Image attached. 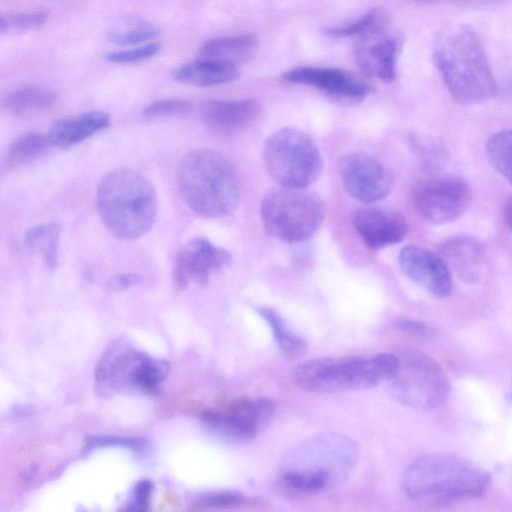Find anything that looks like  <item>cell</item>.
Here are the masks:
<instances>
[{
	"label": "cell",
	"instance_id": "e0dca14e",
	"mask_svg": "<svg viewBox=\"0 0 512 512\" xmlns=\"http://www.w3.org/2000/svg\"><path fill=\"white\" fill-rule=\"evenodd\" d=\"M352 224L364 243L372 249L397 244L408 231L406 220L400 213L378 207L356 210Z\"/></svg>",
	"mask_w": 512,
	"mask_h": 512
},
{
	"label": "cell",
	"instance_id": "ab89813d",
	"mask_svg": "<svg viewBox=\"0 0 512 512\" xmlns=\"http://www.w3.org/2000/svg\"><path fill=\"white\" fill-rule=\"evenodd\" d=\"M505 218L509 228L512 231V198L506 204Z\"/></svg>",
	"mask_w": 512,
	"mask_h": 512
},
{
	"label": "cell",
	"instance_id": "60d3db41",
	"mask_svg": "<svg viewBox=\"0 0 512 512\" xmlns=\"http://www.w3.org/2000/svg\"><path fill=\"white\" fill-rule=\"evenodd\" d=\"M461 1L468 2V3H478V4H481V3H495V2H498V1H502V0H461Z\"/></svg>",
	"mask_w": 512,
	"mask_h": 512
},
{
	"label": "cell",
	"instance_id": "f546056e",
	"mask_svg": "<svg viewBox=\"0 0 512 512\" xmlns=\"http://www.w3.org/2000/svg\"><path fill=\"white\" fill-rule=\"evenodd\" d=\"M160 50L159 42H148L135 48L109 52L105 58L107 61L117 64L137 63L154 57Z\"/></svg>",
	"mask_w": 512,
	"mask_h": 512
},
{
	"label": "cell",
	"instance_id": "52a82bcc",
	"mask_svg": "<svg viewBox=\"0 0 512 512\" xmlns=\"http://www.w3.org/2000/svg\"><path fill=\"white\" fill-rule=\"evenodd\" d=\"M169 364L118 339L103 353L95 370L97 392L103 397L121 393L153 394L165 379Z\"/></svg>",
	"mask_w": 512,
	"mask_h": 512
},
{
	"label": "cell",
	"instance_id": "b9f144b4",
	"mask_svg": "<svg viewBox=\"0 0 512 512\" xmlns=\"http://www.w3.org/2000/svg\"><path fill=\"white\" fill-rule=\"evenodd\" d=\"M506 398H507V401H509L510 403H512V384H511V387H510V389H509V391H508V393H507Z\"/></svg>",
	"mask_w": 512,
	"mask_h": 512
},
{
	"label": "cell",
	"instance_id": "7a4b0ae2",
	"mask_svg": "<svg viewBox=\"0 0 512 512\" xmlns=\"http://www.w3.org/2000/svg\"><path fill=\"white\" fill-rule=\"evenodd\" d=\"M490 482L489 473L470 460L431 453L418 457L406 467L401 487L414 502L443 506L481 496Z\"/></svg>",
	"mask_w": 512,
	"mask_h": 512
},
{
	"label": "cell",
	"instance_id": "ba28073f",
	"mask_svg": "<svg viewBox=\"0 0 512 512\" xmlns=\"http://www.w3.org/2000/svg\"><path fill=\"white\" fill-rule=\"evenodd\" d=\"M261 217L266 231L273 237L299 243L319 230L325 206L321 198L307 188L279 186L263 197Z\"/></svg>",
	"mask_w": 512,
	"mask_h": 512
},
{
	"label": "cell",
	"instance_id": "d6a6232c",
	"mask_svg": "<svg viewBox=\"0 0 512 512\" xmlns=\"http://www.w3.org/2000/svg\"><path fill=\"white\" fill-rule=\"evenodd\" d=\"M190 103L179 98L159 100L149 104L143 110L146 119H157L168 116L182 115L188 112Z\"/></svg>",
	"mask_w": 512,
	"mask_h": 512
},
{
	"label": "cell",
	"instance_id": "cb8c5ba5",
	"mask_svg": "<svg viewBox=\"0 0 512 512\" xmlns=\"http://www.w3.org/2000/svg\"><path fill=\"white\" fill-rule=\"evenodd\" d=\"M61 230V224L50 222L31 228L24 237L26 248L40 255L50 271H54L58 264Z\"/></svg>",
	"mask_w": 512,
	"mask_h": 512
},
{
	"label": "cell",
	"instance_id": "5b68a950",
	"mask_svg": "<svg viewBox=\"0 0 512 512\" xmlns=\"http://www.w3.org/2000/svg\"><path fill=\"white\" fill-rule=\"evenodd\" d=\"M177 178L183 200L199 216L224 217L239 204L241 191L235 170L214 150L201 148L186 154Z\"/></svg>",
	"mask_w": 512,
	"mask_h": 512
},
{
	"label": "cell",
	"instance_id": "d6986e66",
	"mask_svg": "<svg viewBox=\"0 0 512 512\" xmlns=\"http://www.w3.org/2000/svg\"><path fill=\"white\" fill-rule=\"evenodd\" d=\"M259 111V103L254 99L211 100L202 105L201 117L213 130L232 132L250 125Z\"/></svg>",
	"mask_w": 512,
	"mask_h": 512
},
{
	"label": "cell",
	"instance_id": "5bb4252c",
	"mask_svg": "<svg viewBox=\"0 0 512 512\" xmlns=\"http://www.w3.org/2000/svg\"><path fill=\"white\" fill-rule=\"evenodd\" d=\"M232 260L231 254L206 238L188 241L178 252L173 266V278L179 288L193 283L207 284L211 276L225 268Z\"/></svg>",
	"mask_w": 512,
	"mask_h": 512
},
{
	"label": "cell",
	"instance_id": "f1b7e54d",
	"mask_svg": "<svg viewBox=\"0 0 512 512\" xmlns=\"http://www.w3.org/2000/svg\"><path fill=\"white\" fill-rule=\"evenodd\" d=\"M160 29L148 22H131L111 28L107 39L119 46L139 45L156 39Z\"/></svg>",
	"mask_w": 512,
	"mask_h": 512
},
{
	"label": "cell",
	"instance_id": "7c38bea8",
	"mask_svg": "<svg viewBox=\"0 0 512 512\" xmlns=\"http://www.w3.org/2000/svg\"><path fill=\"white\" fill-rule=\"evenodd\" d=\"M418 213L428 222L442 225L458 219L468 208L471 190L455 176H437L419 182L413 189Z\"/></svg>",
	"mask_w": 512,
	"mask_h": 512
},
{
	"label": "cell",
	"instance_id": "9c48e42d",
	"mask_svg": "<svg viewBox=\"0 0 512 512\" xmlns=\"http://www.w3.org/2000/svg\"><path fill=\"white\" fill-rule=\"evenodd\" d=\"M263 158L267 172L279 186L307 188L323 171L318 146L309 135L295 128L271 134L265 142Z\"/></svg>",
	"mask_w": 512,
	"mask_h": 512
},
{
	"label": "cell",
	"instance_id": "4fadbf2b",
	"mask_svg": "<svg viewBox=\"0 0 512 512\" xmlns=\"http://www.w3.org/2000/svg\"><path fill=\"white\" fill-rule=\"evenodd\" d=\"M339 176L346 192L363 203L385 198L393 186V178L376 157L362 151L344 155L338 163Z\"/></svg>",
	"mask_w": 512,
	"mask_h": 512
},
{
	"label": "cell",
	"instance_id": "484cf974",
	"mask_svg": "<svg viewBox=\"0 0 512 512\" xmlns=\"http://www.w3.org/2000/svg\"><path fill=\"white\" fill-rule=\"evenodd\" d=\"M52 146L48 135L26 133L18 137L8 148L4 160L7 170L20 168L43 156Z\"/></svg>",
	"mask_w": 512,
	"mask_h": 512
},
{
	"label": "cell",
	"instance_id": "9a60e30c",
	"mask_svg": "<svg viewBox=\"0 0 512 512\" xmlns=\"http://www.w3.org/2000/svg\"><path fill=\"white\" fill-rule=\"evenodd\" d=\"M283 79L287 82L315 87L331 100L345 105L362 101L370 91L365 81L352 73L336 68L299 66L286 71Z\"/></svg>",
	"mask_w": 512,
	"mask_h": 512
},
{
	"label": "cell",
	"instance_id": "e575fe53",
	"mask_svg": "<svg viewBox=\"0 0 512 512\" xmlns=\"http://www.w3.org/2000/svg\"><path fill=\"white\" fill-rule=\"evenodd\" d=\"M89 447L121 446L134 451L145 449V441L142 438L123 436H93L87 440Z\"/></svg>",
	"mask_w": 512,
	"mask_h": 512
},
{
	"label": "cell",
	"instance_id": "f35d334b",
	"mask_svg": "<svg viewBox=\"0 0 512 512\" xmlns=\"http://www.w3.org/2000/svg\"><path fill=\"white\" fill-rule=\"evenodd\" d=\"M400 328L416 334H427L429 332L428 327L416 321H403L400 323Z\"/></svg>",
	"mask_w": 512,
	"mask_h": 512
},
{
	"label": "cell",
	"instance_id": "277c9868",
	"mask_svg": "<svg viewBox=\"0 0 512 512\" xmlns=\"http://www.w3.org/2000/svg\"><path fill=\"white\" fill-rule=\"evenodd\" d=\"M97 209L106 228L121 240H135L153 227L158 198L142 174L119 168L106 174L97 189Z\"/></svg>",
	"mask_w": 512,
	"mask_h": 512
},
{
	"label": "cell",
	"instance_id": "836d02e7",
	"mask_svg": "<svg viewBox=\"0 0 512 512\" xmlns=\"http://www.w3.org/2000/svg\"><path fill=\"white\" fill-rule=\"evenodd\" d=\"M416 140L421 158L429 167L440 168L444 165L447 159L445 147L430 138H420Z\"/></svg>",
	"mask_w": 512,
	"mask_h": 512
},
{
	"label": "cell",
	"instance_id": "4dcf8cb0",
	"mask_svg": "<svg viewBox=\"0 0 512 512\" xmlns=\"http://www.w3.org/2000/svg\"><path fill=\"white\" fill-rule=\"evenodd\" d=\"M47 19V14L42 11L22 12L1 17L0 31L5 33L8 30L27 31L42 26Z\"/></svg>",
	"mask_w": 512,
	"mask_h": 512
},
{
	"label": "cell",
	"instance_id": "7402d4cb",
	"mask_svg": "<svg viewBox=\"0 0 512 512\" xmlns=\"http://www.w3.org/2000/svg\"><path fill=\"white\" fill-rule=\"evenodd\" d=\"M258 46L253 34H241L207 41L198 51L197 59L210 60L237 67L255 55Z\"/></svg>",
	"mask_w": 512,
	"mask_h": 512
},
{
	"label": "cell",
	"instance_id": "74e56055",
	"mask_svg": "<svg viewBox=\"0 0 512 512\" xmlns=\"http://www.w3.org/2000/svg\"><path fill=\"white\" fill-rule=\"evenodd\" d=\"M151 490L152 484L148 480H143L137 484L134 491V509H146Z\"/></svg>",
	"mask_w": 512,
	"mask_h": 512
},
{
	"label": "cell",
	"instance_id": "6da1fadb",
	"mask_svg": "<svg viewBox=\"0 0 512 512\" xmlns=\"http://www.w3.org/2000/svg\"><path fill=\"white\" fill-rule=\"evenodd\" d=\"M357 460L358 447L353 440L338 433H320L285 454L278 482L291 494L319 493L346 481Z\"/></svg>",
	"mask_w": 512,
	"mask_h": 512
},
{
	"label": "cell",
	"instance_id": "603a6c76",
	"mask_svg": "<svg viewBox=\"0 0 512 512\" xmlns=\"http://www.w3.org/2000/svg\"><path fill=\"white\" fill-rule=\"evenodd\" d=\"M172 76L174 80L196 87H210L225 84L239 77V69L234 66L197 59L177 67Z\"/></svg>",
	"mask_w": 512,
	"mask_h": 512
},
{
	"label": "cell",
	"instance_id": "44dd1931",
	"mask_svg": "<svg viewBox=\"0 0 512 512\" xmlns=\"http://www.w3.org/2000/svg\"><path fill=\"white\" fill-rule=\"evenodd\" d=\"M109 124L108 113L89 111L54 122L48 137L53 146L68 148L105 129Z\"/></svg>",
	"mask_w": 512,
	"mask_h": 512
},
{
	"label": "cell",
	"instance_id": "1f68e13d",
	"mask_svg": "<svg viewBox=\"0 0 512 512\" xmlns=\"http://www.w3.org/2000/svg\"><path fill=\"white\" fill-rule=\"evenodd\" d=\"M378 22V13L376 10H370L357 21L340 27H330L325 30V34L333 38L352 37L367 33Z\"/></svg>",
	"mask_w": 512,
	"mask_h": 512
},
{
	"label": "cell",
	"instance_id": "d4e9b609",
	"mask_svg": "<svg viewBox=\"0 0 512 512\" xmlns=\"http://www.w3.org/2000/svg\"><path fill=\"white\" fill-rule=\"evenodd\" d=\"M57 100L54 91L38 87H22L8 93L3 100L4 109L13 115L41 112L52 107Z\"/></svg>",
	"mask_w": 512,
	"mask_h": 512
},
{
	"label": "cell",
	"instance_id": "4316f807",
	"mask_svg": "<svg viewBox=\"0 0 512 512\" xmlns=\"http://www.w3.org/2000/svg\"><path fill=\"white\" fill-rule=\"evenodd\" d=\"M257 313L269 325L281 352L290 359L301 357L306 351V343L286 324L283 318L270 307H259Z\"/></svg>",
	"mask_w": 512,
	"mask_h": 512
},
{
	"label": "cell",
	"instance_id": "3957f363",
	"mask_svg": "<svg viewBox=\"0 0 512 512\" xmlns=\"http://www.w3.org/2000/svg\"><path fill=\"white\" fill-rule=\"evenodd\" d=\"M433 59L452 97L462 104L492 98L496 83L477 33L462 25L444 33L436 42Z\"/></svg>",
	"mask_w": 512,
	"mask_h": 512
},
{
	"label": "cell",
	"instance_id": "ffe728a7",
	"mask_svg": "<svg viewBox=\"0 0 512 512\" xmlns=\"http://www.w3.org/2000/svg\"><path fill=\"white\" fill-rule=\"evenodd\" d=\"M403 38L399 34L382 37L372 44H365L356 50V62L362 72L383 81H393L396 76V62Z\"/></svg>",
	"mask_w": 512,
	"mask_h": 512
},
{
	"label": "cell",
	"instance_id": "8992f818",
	"mask_svg": "<svg viewBox=\"0 0 512 512\" xmlns=\"http://www.w3.org/2000/svg\"><path fill=\"white\" fill-rule=\"evenodd\" d=\"M398 366L395 354L323 357L297 365L292 377L302 390L333 393L366 390L387 383Z\"/></svg>",
	"mask_w": 512,
	"mask_h": 512
},
{
	"label": "cell",
	"instance_id": "8fae6325",
	"mask_svg": "<svg viewBox=\"0 0 512 512\" xmlns=\"http://www.w3.org/2000/svg\"><path fill=\"white\" fill-rule=\"evenodd\" d=\"M276 403L266 397H242L207 410L203 422L215 433L233 443H245L269 424Z\"/></svg>",
	"mask_w": 512,
	"mask_h": 512
},
{
	"label": "cell",
	"instance_id": "ac0fdd59",
	"mask_svg": "<svg viewBox=\"0 0 512 512\" xmlns=\"http://www.w3.org/2000/svg\"><path fill=\"white\" fill-rule=\"evenodd\" d=\"M439 255L462 281L476 283L484 275L487 256L483 243L472 236H455L439 247Z\"/></svg>",
	"mask_w": 512,
	"mask_h": 512
},
{
	"label": "cell",
	"instance_id": "2e32d148",
	"mask_svg": "<svg viewBox=\"0 0 512 512\" xmlns=\"http://www.w3.org/2000/svg\"><path fill=\"white\" fill-rule=\"evenodd\" d=\"M398 262L402 272L431 295L439 298L450 295L452 275L440 255L420 246L408 245L401 249Z\"/></svg>",
	"mask_w": 512,
	"mask_h": 512
},
{
	"label": "cell",
	"instance_id": "8d00e7d4",
	"mask_svg": "<svg viewBox=\"0 0 512 512\" xmlns=\"http://www.w3.org/2000/svg\"><path fill=\"white\" fill-rule=\"evenodd\" d=\"M140 275L135 273H123L111 277L107 283L108 288L122 291L140 282Z\"/></svg>",
	"mask_w": 512,
	"mask_h": 512
},
{
	"label": "cell",
	"instance_id": "d590c367",
	"mask_svg": "<svg viewBox=\"0 0 512 512\" xmlns=\"http://www.w3.org/2000/svg\"><path fill=\"white\" fill-rule=\"evenodd\" d=\"M243 496L238 492H212L199 496L196 505L199 507H227L242 503Z\"/></svg>",
	"mask_w": 512,
	"mask_h": 512
},
{
	"label": "cell",
	"instance_id": "30bf717a",
	"mask_svg": "<svg viewBox=\"0 0 512 512\" xmlns=\"http://www.w3.org/2000/svg\"><path fill=\"white\" fill-rule=\"evenodd\" d=\"M397 357V369L387 382L393 400L406 407L429 410L447 399L450 382L435 359L418 350H405Z\"/></svg>",
	"mask_w": 512,
	"mask_h": 512
},
{
	"label": "cell",
	"instance_id": "83f0119b",
	"mask_svg": "<svg viewBox=\"0 0 512 512\" xmlns=\"http://www.w3.org/2000/svg\"><path fill=\"white\" fill-rule=\"evenodd\" d=\"M486 154L494 169L512 184V129L494 133L487 141Z\"/></svg>",
	"mask_w": 512,
	"mask_h": 512
}]
</instances>
